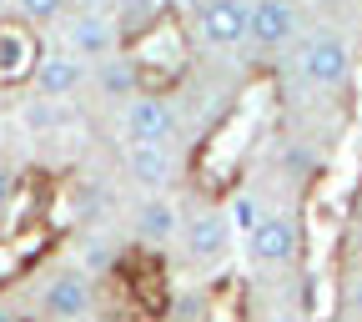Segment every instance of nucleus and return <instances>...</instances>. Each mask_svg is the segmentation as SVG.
Masks as SVG:
<instances>
[{
  "label": "nucleus",
  "mask_w": 362,
  "mask_h": 322,
  "mask_svg": "<svg viewBox=\"0 0 362 322\" xmlns=\"http://www.w3.org/2000/svg\"><path fill=\"white\" fill-rule=\"evenodd\" d=\"M131 61H136V71H141V86H171L181 71H187V40H181V25L171 21V16H161L156 25H146L141 35L131 40V51H126Z\"/></svg>",
  "instance_id": "f257e3e1"
},
{
  "label": "nucleus",
  "mask_w": 362,
  "mask_h": 322,
  "mask_svg": "<svg viewBox=\"0 0 362 322\" xmlns=\"http://www.w3.org/2000/svg\"><path fill=\"white\" fill-rule=\"evenodd\" d=\"M40 35L25 16H0V86H21L40 66Z\"/></svg>",
  "instance_id": "f03ea898"
},
{
  "label": "nucleus",
  "mask_w": 362,
  "mask_h": 322,
  "mask_svg": "<svg viewBox=\"0 0 362 322\" xmlns=\"http://www.w3.org/2000/svg\"><path fill=\"white\" fill-rule=\"evenodd\" d=\"M347 71H352V56H347V45L332 30L307 35V45H302V76L312 86H342Z\"/></svg>",
  "instance_id": "7ed1b4c3"
},
{
  "label": "nucleus",
  "mask_w": 362,
  "mask_h": 322,
  "mask_svg": "<svg viewBox=\"0 0 362 322\" xmlns=\"http://www.w3.org/2000/svg\"><path fill=\"white\" fill-rule=\"evenodd\" d=\"M126 136H131V142H146V146H166L176 136V116H171V106L156 96V91H151V96H131Z\"/></svg>",
  "instance_id": "20e7f679"
},
{
  "label": "nucleus",
  "mask_w": 362,
  "mask_h": 322,
  "mask_svg": "<svg viewBox=\"0 0 362 322\" xmlns=\"http://www.w3.org/2000/svg\"><path fill=\"white\" fill-rule=\"evenodd\" d=\"M202 35L211 45H237L252 35V6L247 0H206L202 6Z\"/></svg>",
  "instance_id": "39448f33"
},
{
  "label": "nucleus",
  "mask_w": 362,
  "mask_h": 322,
  "mask_svg": "<svg viewBox=\"0 0 362 322\" xmlns=\"http://www.w3.org/2000/svg\"><path fill=\"white\" fill-rule=\"evenodd\" d=\"M66 40H71V56L101 61V56H111V45H116V25H111L101 11H81V16L71 21Z\"/></svg>",
  "instance_id": "423d86ee"
},
{
  "label": "nucleus",
  "mask_w": 362,
  "mask_h": 322,
  "mask_svg": "<svg viewBox=\"0 0 362 322\" xmlns=\"http://www.w3.org/2000/svg\"><path fill=\"white\" fill-rule=\"evenodd\" d=\"M226 242H232V217H221V212L192 217V226H187V252H192L197 262H221V257H226Z\"/></svg>",
  "instance_id": "0eeeda50"
},
{
  "label": "nucleus",
  "mask_w": 362,
  "mask_h": 322,
  "mask_svg": "<svg viewBox=\"0 0 362 322\" xmlns=\"http://www.w3.org/2000/svg\"><path fill=\"white\" fill-rule=\"evenodd\" d=\"M247 242H252V257H257V262H292L297 247H302L297 222H287V217H267Z\"/></svg>",
  "instance_id": "6e6552de"
},
{
  "label": "nucleus",
  "mask_w": 362,
  "mask_h": 322,
  "mask_svg": "<svg viewBox=\"0 0 362 322\" xmlns=\"http://www.w3.org/2000/svg\"><path fill=\"white\" fill-rule=\"evenodd\" d=\"M297 30L292 0H252V40L257 45H282Z\"/></svg>",
  "instance_id": "1a4fd4ad"
},
{
  "label": "nucleus",
  "mask_w": 362,
  "mask_h": 322,
  "mask_svg": "<svg viewBox=\"0 0 362 322\" xmlns=\"http://www.w3.org/2000/svg\"><path fill=\"white\" fill-rule=\"evenodd\" d=\"M76 86H81V56H71V51H56V56H45L35 66V91H40V96L61 101V96H71Z\"/></svg>",
  "instance_id": "9d476101"
},
{
  "label": "nucleus",
  "mask_w": 362,
  "mask_h": 322,
  "mask_svg": "<svg viewBox=\"0 0 362 322\" xmlns=\"http://www.w3.org/2000/svg\"><path fill=\"white\" fill-rule=\"evenodd\" d=\"M86 307H90V287H86L81 272H61V277L45 287V312L61 317V322H76Z\"/></svg>",
  "instance_id": "9b49d317"
},
{
  "label": "nucleus",
  "mask_w": 362,
  "mask_h": 322,
  "mask_svg": "<svg viewBox=\"0 0 362 322\" xmlns=\"http://www.w3.org/2000/svg\"><path fill=\"white\" fill-rule=\"evenodd\" d=\"M45 181L40 176H25L21 187H16V197H11V207H6V226H11V237L16 232H30V226H40V212H45Z\"/></svg>",
  "instance_id": "f8f14e48"
},
{
  "label": "nucleus",
  "mask_w": 362,
  "mask_h": 322,
  "mask_svg": "<svg viewBox=\"0 0 362 322\" xmlns=\"http://www.w3.org/2000/svg\"><path fill=\"white\" fill-rule=\"evenodd\" d=\"M131 176L141 181L146 192H161L171 181V156L166 146H146V142H131Z\"/></svg>",
  "instance_id": "ddd939ff"
},
{
  "label": "nucleus",
  "mask_w": 362,
  "mask_h": 322,
  "mask_svg": "<svg viewBox=\"0 0 362 322\" xmlns=\"http://www.w3.org/2000/svg\"><path fill=\"white\" fill-rule=\"evenodd\" d=\"M171 232H176V207L166 197L141 202V212H136V237L141 242H171Z\"/></svg>",
  "instance_id": "4468645a"
},
{
  "label": "nucleus",
  "mask_w": 362,
  "mask_h": 322,
  "mask_svg": "<svg viewBox=\"0 0 362 322\" xmlns=\"http://www.w3.org/2000/svg\"><path fill=\"white\" fill-rule=\"evenodd\" d=\"M206 322H247V287H242V277H226L206 297Z\"/></svg>",
  "instance_id": "2eb2a0df"
},
{
  "label": "nucleus",
  "mask_w": 362,
  "mask_h": 322,
  "mask_svg": "<svg viewBox=\"0 0 362 322\" xmlns=\"http://www.w3.org/2000/svg\"><path fill=\"white\" fill-rule=\"evenodd\" d=\"M30 242H45V226H30V232H16L11 242H0V282H11V277H21V272H25Z\"/></svg>",
  "instance_id": "dca6fc26"
},
{
  "label": "nucleus",
  "mask_w": 362,
  "mask_h": 322,
  "mask_svg": "<svg viewBox=\"0 0 362 322\" xmlns=\"http://www.w3.org/2000/svg\"><path fill=\"white\" fill-rule=\"evenodd\" d=\"M166 11H161V0H121V25L126 30H136V35H141L146 25H156Z\"/></svg>",
  "instance_id": "f3484780"
},
{
  "label": "nucleus",
  "mask_w": 362,
  "mask_h": 322,
  "mask_svg": "<svg viewBox=\"0 0 362 322\" xmlns=\"http://www.w3.org/2000/svg\"><path fill=\"white\" fill-rule=\"evenodd\" d=\"M226 217H232V232H242V237H252L257 226L267 222V217H262V207H257V197H237Z\"/></svg>",
  "instance_id": "a211bd4d"
},
{
  "label": "nucleus",
  "mask_w": 362,
  "mask_h": 322,
  "mask_svg": "<svg viewBox=\"0 0 362 322\" xmlns=\"http://www.w3.org/2000/svg\"><path fill=\"white\" fill-rule=\"evenodd\" d=\"M101 86H106V96H131V91L141 86V71H136V61L126 56V66H111Z\"/></svg>",
  "instance_id": "6ab92c4d"
},
{
  "label": "nucleus",
  "mask_w": 362,
  "mask_h": 322,
  "mask_svg": "<svg viewBox=\"0 0 362 322\" xmlns=\"http://www.w3.org/2000/svg\"><path fill=\"white\" fill-rule=\"evenodd\" d=\"M21 6V16L30 21V25H40V21H56L61 11H66V0H16Z\"/></svg>",
  "instance_id": "aec40b11"
},
{
  "label": "nucleus",
  "mask_w": 362,
  "mask_h": 322,
  "mask_svg": "<svg viewBox=\"0 0 362 322\" xmlns=\"http://www.w3.org/2000/svg\"><path fill=\"white\" fill-rule=\"evenodd\" d=\"M11 197H16V176H11L6 166H0V212L11 207Z\"/></svg>",
  "instance_id": "412c9836"
},
{
  "label": "nucleus",
  "mask_w": 362,
  "mask_h": 322,
  "mask_svg": "<svg viewBox=\"0 0 362 322\" xmlns=\"http://www.w3.org/2000/svg\"><path fill=\"white\" fill-rule=\"evenodd\" d=\"M76 6H81V11H101V6H106V0H76Z\"/></svg>",
  "instance_id": "4be33fe9"
},
{
  "label": "nucleus",
  "mask_w": 362,
  "mask_h": 322,
  "mask_svg": "<svg viewBox=\"0 0 362 322\" xmlns=\"http://www.w3.org/2000/svg\"><path fill=\"white\" fill-rule=\"evenodd\" d=\"M0 322H21V317H16V312H11V307H0Z\"/></svg>",
  "instance_id": "5701e85b"
},
{
  "label": "nucleus",
  "mask_w": 362,
  "mask_h": 322,
  "mask_svg": "<svg viewBox=\"0 0 362 322\" xmlns=\"http://www.w3.org/2000/svg\"><path fill=\"white\" fill-rule=\"evenodd\" d=\"M0 6H6V0H0Z\"/></svg>",
  "instance_id": "b1692460"
}]
</instances>
